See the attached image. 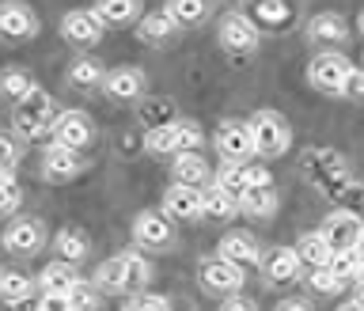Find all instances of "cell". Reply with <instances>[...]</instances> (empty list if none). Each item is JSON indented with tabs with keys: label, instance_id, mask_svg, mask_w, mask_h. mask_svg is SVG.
Listing matches in <instances>:
<instances>
[{
	"label": "cell",
	"instance_id": "6da1fadb",
	"mask_svg": "<svg viewBox=\"0 0 364 311\" xmlns=\"http://www.w3.org/2000/svg\"><path fill=\"white\" fill-rule=\"evenodd\" d=\"M247 125H250V141H255V156L277 159V156L289 152L292 130H289V122H284L277 110H258V114H250Z\"/></svg>",
	"mask_w": 364,
	"mask_h": 311
},
{
	"label": "cell",
	"instance_id": "7a4b0ae2",
	"mask_svg": "<svg viewBox=\"0 0 364 311\" xmlns=\"http://www.w3.org/2000/svg\"><path fill=\"white\" fill-rule=\"evenodd\" d=\"M57 118H61V110H57V102L46 95V91H31L23 102H16V130L23 137H31V141L53 133Z\"/></svg>",
	"mask_w": 364,
	"mask_h": 311
},
{
	"label": "cell",
	"instance_id": "3957f363",
	"mask_svg": "<svg viewBox=\"0 0 364 311\" xmlns=\"http://www.w3.org/2000/svg\"><path fill=\"white\" fill-rule=\"evenodd\" d=\"M307 175H311V182L318 190L334 198V194L353 179V171H349V164L338 152H330V148H315V152L307 156Z\"/></svg>",
	"mask_w": 364,
	"mask_h": 311
},
{
	"label": "cell",
	"instance_id": "277c9868",
	"mask_svg": "<svg viewBox=\"0 0 364 311\" xmlns=\"http://www.w3.org/2000/svg\"><path fill=\"white\" fill-rule=\"evenodd\" d=\"M216 38H220V46L228 53H255L258 50V23L243 16V11H228V16L220 19V31H216Z\"/></svg>",
	"mask_w": 364,
	"mask_h": 311
},
{
	"label": "cell",
	"instance_id": "5b68a950",
	"mask_svg": "<svg viewBox=\"0 0 364 311\" xmlns=\"http://www.w3.org/2000/svg\"><path fill=\"white\" fill-rule=\"evenodd\" d=\"M349 73H353L349 57H341V53H334V50L311 57V65H307V80H311L318 91H326V95H341V88H346Z\"/></svg>",
	"mask_w": 364,
	"mask_h": 311
},
{
	"label": "cell",
	"instance_id": "8992f818",
	"mask_svg": "<svg viewBox=\"0 0 364 311\" xmlns=\"http://www.w3.org/2000/svg\"><path fill=\"white\" fill-rule=\"evenodd\" d=\"M323 239L330 243V251H360V236H364V221L357 213H346V209H338V213H330L326 221H323Z\"/></svg>",
	"mask_w": 364,
	"mask_h": 311
},
{
	"label": "cell",
	"instance_id": "52a82bcc",
	"mask_svg": "<svg viewBox=\"0 0 364 311\" xmlns=\"http://www.w3.org/2000/svg\"><path fill=\"white\" fill-rule=\"evenodd\" d=\"M216 152L224 156V164L247 167V159L255 156V141H250V125L247 122H224L216 130Z\"/></svg>",
	"mask_w": 364,
	"mask_h": 311
},
{
	"label": "cell",
	"instance_id": "ba28073f",
	"mask_svg": "<svg viewBox=\"0 0 364 311\" xmlns=\"http://www.w3.org/2000/svg\"><path fill=\"white\" fill-rule=\"evenodd\" d=\"M133 239H136V247H144V251H167L171 239H175V232H171V216L144 209L133 221Z\"/></svg>",
	"mask_w": 364,
	"mask_h": 311
},
{
	"label": "cell",
	"instance_id": "9c48e42d",
	"mask_svg": "<svg viewBox=\"0 0 364 311\" xmlns=\"http://www.w3.org/2000/svg\"><path fill=\"white\" fill-rule=\"evenodd\" d=\"M91 137H95V125H91L84 110H61V118L53 125V144L80 152L84 144H91Z\"/></svg>",
	"mask_w": 364,
	"mask_h": 311
},
{
	"label": "cell",
	"instance_id": "30bf717a",
	"mask_svg": "<svg viewBox=\"0 0 364 311\" xmlns=\"http://www.w3.org/2000/svg\"><path fill=\"white\" fill-rule=\"evenodd\" d=\"M164 213L171 216V221H182V224H190V221H201L205 216V190H193V186H171L164 194Z\"/></svg>",
	"mask_w": 364,
	"mask_h": 311
},
{
	"label": "cell",
	"instance_id": "8fae6325",
	"mask_svg": "<svg viewBox=\"0 0 364 311\" xmlns=\"http://www.w3.org/2000/svg\"><path fill=\"white\" fill-rule=\"evenodd\" d=\"M102 27H107V23L99 19L95 8H76L61 19V34L73 46H95L102 38Z\"/></svg>",
	"mask_w": 364,
	"mask_h": 311
},
{
	"label": "cell",
	"instance_id": "7c38bea8",
	"mask_svg": "<svg viewBox=\"0 0 364 311\" xmlns=\"http://www.w3.org/2000/svg\"><path fill=\"white\" fill-rule=\"evenodd\" d=\"M38 34V16L11 0V4H0V38H11V42H23V38H34Z\"/></svg>",
	"mask_w": 364,
	"mask_h": 311
},
{
	"label": "cell",
	"instance_id": "4fadbf2b",
	"mask_svg": "<svg viewBox=\"0 0 364 311\" xmlns=\"http://www.w3.org/2000/svg\"><path fill=\"white\" fill-rule=\"evenodd\" d=\"M201 285L209 292H239L243 289V266L228 258H209L201 262Z\"/></svg>",
	"mask_w": 364,
	"mask_h": 311
},
{
	"label": "cell",
	"instance_id": "5bb4252c",
	"mask_svg": "<svg viewBox=\"0 0 364 311\" xmlns=\"http://www.w3.org/2000/svg\"><path fill=\"white\" fill-rule=\"evenodd\" d=\"M4 247L11 251V255H38V251L46 247V228L42 221H16L4 232Z\"/></svg>",
	"mask_w": 364,
	"mask_h": 311
},
{
	"label": "cell",
	"instance_id": "9a60e30c",
	"mask_svg": "<svg viewBox=\"0 0 364 311\" xmlns=\"http://www.w3.org/2000/svg\"><path fill=\"white\" fill-rule=\"evenodd\" d=\"M80 167H84V159H80V152H73V148L53 144V148H46V152H42V175L50 179V182L76 179Z\"/></svg>",
	"mask_w": 364,
	"mask_h": 311
},
{
	"label": "cell",
	"instance_id": "2e32d148",
	"mask_svg": "<svg viewBox=\"0 0 364 311\" xmlns=\"http://www.w3.org/2000/svg\"><path fill=\"white\" fill-rule=\"evenodd\" d=\"M262 270L269 285H289L300 278V255L292 247H273L269 255H262Z\"/></svg>",
	"mask_w": 364,
	"mask_h": 311
},
{
	"label": "cell",
	"instance_id": "e0dca14e",
	"mask_svg": "<svg viewBox=\"0 0 364 311\" xmlns=\"http://www.w3.org/2000/svg\"><path fill=\"white\" fill-rule=\"evenodd\" d=\"M220 258L235 262V266H255V262H262V247L250 232H228L220 239Z\"/></svg>",
	"mask_w": 364,
	"mask_h": 311
},
{
	"label": "cell",
	"instance_id": "ac0fdd59",
	"mask_svg": "<svg viewBox=\"0 0 364 311\" xmlns=\"http://www.w3.org/2000/svg\"><path fill=\"white\" fill-rule=\"evenodd\" d=\"M107 95L110 99H122V102H129V99H141V91H144V73L141 68H110L107 73Z\"/></svg>",
	"mask_w": 364,
	"mask_h": 311
},
{
	"label": "cell",
	"instance_id": "d6986e66",
	"mask_svg": "<svg viewBox=\"0 0 364 311\" xmlns=\"http://www.w3.org/2000/svg\"><path fill=\"white\" fill-rule=\"evenodd\" d=\"M76 281H80V278H76V266H73V262H61V258H53L50 266L38 273L42 292H53V296H68Z\"/></svg>",
	"mask_w": 364,
	"mask_h": 311
},
{
	"label": "cell",
	"instance_id": "ffe728a7",
	"mask_svg": "<svg viewBox=\"0 0 364 311\" xmlns=\"http://www.w3.org/2000/svg\"><path fill=\"white\" fill-rule=\"evenodd\" d=\"M171 171H175L178 186L201 190V182H209V164H205V156H198V152H178L175 164H171Z\"/></svg>",
	"mask_w": 364,
	"mask_h": 311
},
{
	"label": "cell",
	"instance_id": "44dd1931",
	"mask_svg": "<svg viewBox=\"0 0 364 311\" xmlns=\"http://www.w3.org/2000/svg\"><path fill=\"white\" fill-rule=\"evenodd\" d=\"M53 251H57V258L61 262H84L87 258V251H91V243H87V236L80 232V228H61V232L53 236Z\"/></svg>",
	"mask_w": 364,
	"mask_h": 311
},
{
	"label": "cell",
	"instance_id": "7402d4cb",
	"mask_svg": "<svg viewBox=\"0 0 364 311\" xmlns=\"http://www.w3.org/2000/svg\"><path fill=\"white\" fill-rule=\"evenodd\" d=\"M296 255H300V262H307V266H330V255H334V251H330V243L323 239V232H304L300 239H296Z\"/></svg>",
	"mask_w": 364,
	"mask_h": 311
},
{
	"label": "cell",
	"instance_id": "603a6c76",
	"mask_svg": "<svg viewBox=\"0 0 364 311\" xmlns=\"http://www.w3.org/2000/svg\"><path fill=\"white\" fill-rule=\"evenodd\" d=\"M95 289H99V292H129V278H125L122 255L99 262V270H95Z\"/></svg>",
	"mask_w": 364,
	"mask_h": 311
},
{
	"label": "cell",
	"instance_id": "cb8c5ba5",
	"mask_svg": "<svg viewBox=\"0 0 364 311\" xmlns=\"http://www.w3.org/2000/svg\"><path fill=\"white\" fill-rule=\"evenodd\" d=\"M239 209H243L247 216H273L277 213V190L269 186H247V194L239 198Z\"/></svg>",
	"mask_w": 364,
	"mask_h": 311
},
{
	"label": "cell",
	"instance_id": "d4e9b609",
	"mask_svg": "<svg viewBox=\"0 0 364 311\" xmlns=\"http://www.w3.org/2000/svg\"><path fill=\"white\" fill-rule=\"evenodd\" d=\"M68 84L80 88V91H91V88L107 84V73H102V65L91 61V57H76L73 68H68Z\"/></svg>",
	"mask_w": 364,
	"mask_h": 311
},
{
	"label": "cell",
	"instance_id": "484cf974",
	"mask_svg": "<svg viewBox=\"0 0 364 311\" xmlns=\"http://www.w3.org/2000/svg\"><path fill=\"white\" fill-rule=\"evenodd\" d=\"M175 19L167 16V11H148V16H141V27H136V34H141V42H167L171 34H175Z\"/></svg>",
	"mask_w": 364,
	"mask_h": 311
},
{
	"label": "cell",
	"instance_id": "4316f807",
	"mask_svg": "<svg viewBox=\"0 0 364 311\" xmlns=\"http://www.w3.org/2000/svg\"><path fill=\"white\" fill-rule=\"evenodd\" d=\"M27 296H31V278H27V273L0 266V300L16 307V304L27 300Z\"/></svg>",
	"mask_w": 364,
	"mask_h": 311
},
{
	"label": "cell",
	"instance_id": "83f0119b",
	"mask_svg": "<svg viewBox=\"0 0 364 311\" xmlns=\"http://www.w3.org/2000/svg\"><path fill=\"white\" fill-rule=\"evenodd\" d=\"M31 91H38V84L31 80V73H23V68H8V73H0V95H4V99L23 102Z\"/></svg>",
	"mask_w": 364,
	"mask_h": 311
},
{
	"label": "cell",
	"instance_id": "f1b7e54d",
	"mask_svg": "<svg viewBox=\"0 0 364 311\" xmlns=\"http://www.w3.org/2000/svg\"><path fill=\"white\" fill-rule=\"evenodd\" d=\"M307 31H311V38H318V42H346V38H349L346 19L334 16V11H323V16H315Z\"/></svg>",
	"mask_w": 364,
	"mask_h": 311
},
{
	"label": "cell",
	"instance_id": "f546056e",
	"mask_svg": "<svg viewBox=\"0 0 364 311\" xmlns=\"http://www.w3.org/2000/svg\"><path fill=\"white\" fill-rule=\"evenodd\" d=\"M141 122L148 125V130H159V125L178 122L175 118V102H171V99H148V102H141Z\"/></svg>",
	"mask_w": 364,
	"mask_h": 311
},
{
	"label": "cell",
	"instance_id": "4dcf8cb0",
	"mask_svg": "<svg viewBox=\"0 0 364 311\" xmlns=\"http://www.w3.org/2000/svg\"><path fill=\"white\" fill-rule=\"evenodd\" d=\"M213 186L224 190L228 198L239 201V198L247 194V175H243V167H239V164H224L220 171H216V182H213Z\"/></svg>",
	"mask_w": 364,
	"mask_h": 311
},
{
	"label": "cell",
	"instance_id": "1f68e13d",
	"mask_svg": "<svg viewBox=\"0 0 364 311\" xmlns=\"http://www.w3.org/2000/svg\"><path fill=\"white\" fill-rule=\"evenodd\" d=\"M239 213V201L228 198L224 190L216 186H205V216H213V221H228V216Z\"/></svg>",
	"mask_w": 364,
	"mask_h": 311
},
{
	"label": "cell",
	"instance_id": "d6a6232c",
	"mask_svg": "<svg viewBox=\"0 0 364 311\" xmlns=\"http://www.w3.org/2000/svg\"><path fill=\"white\" fill-rule=\"evenodd\" d=\"M122 262H125V278H129V292H141L152 281V266L136 251H122Z\"/></svg>",
	"mask_w": 364,
	"mask_h": 311
},
{
	"label": "cell",
	"instance_id": "836d02e7",
	"mask_svg": "<svg viewBox=\"0 0 364 311\" xmlns=\"http://www.w3.org/2000/svg\"><path fill=\"white\" fill-rule=\"evenodd\" d=\"M102 23H129L141 16V4L136 0H102V4L95 8Z\"/></svg>",
	"mask_w": 364,
	"mask_h": 311
},
{
	"label": "cell",
	"instance_id": "e575fe53",
	"mask_svg": "<svg viewBox=\"0 0 364 311\" xmlns=\"http://www.w3.org/2000/svg\"><path fill=\"white\" fill-rule=\"evenodd\" d=\"M144 148H148V152H156V156H167V152L178 156L175 122H171V125H159V130H148V133H144Z\"/></svg>",
	"mask_w": 364,
	"mask_h": 311
},
{
	"label": "cell",
	"instance_id": "d590c367",
	"mask_svg": "<svg viewBox=\"0 0 364 311\" xmlns=\"http://www.w3.org/2000/svg\"><path fill=\"white\" fill-rule=\"evenodd\" d=\"M171 19H175V27H186V23H198V19H205V8L201 0H171V4L164 8Z\"/></svg>",
	"mask_w": 364,
	"mask_h": 311
},
{
	"label": "cell",
	"instance_id": "8d00e7d4",
	"mask_svg": "<svg viewBox=\"0 0 364 311\" xmlns=\"http://www.w3.org/2000/svg\"><path fill=\"white\" fill-rule=\"evenodd\" d=\"M175 137H178V152H198L201 141H205L201 125H198V122H190V118L175 122Z\"/></svg>",
	"mask_w": 364,
	"mask_h": 311
},
{
	"label": "cell",
	"instance_id": "74e56055",
	"mask_svg": "<svg viewBox=\"0 0 364 311\" xmlns=\"http://www.w3.org/2000/svg\"><path fill=\"white\" fill-rule=\"evenodd\" d=\"M360 258H364L360 251H338V255H330V270H334L341 281H353L360 270Z\"/></svg>",
	"mask_w": 364,
	"mask_h": 311
},
{
	"label": "cell",
	"instance_id": "f35d334b",
	"mask_svg": "<svg viewBox=\"0 0 364 311\" xmlns=\"http://www.w3.org/2000/svg\"><path fill=\"white\" fill-rule=\"evenodd\" d=\"M68 304H73V311H95L99 307V289L91 281H76L73 292H68Z\"/></svg>",
	"mask_w": 364,
	"mask_h": 311
},
{
	"label": "cell",
	"instance_id": "ab89813d",
	"mask_svg": "<svg viewBox=\"0 0 364 311\" xmlns=\"http://www.w3.org/2000/svg\"><path fill=\"white\" fill-rule=\"evenodd\" d=\"M334 201H338L346 213H360V209H364V182L349 179L346 186H341V190L334 194Z\"/></svg>",
	"mask_w": 364,
	"mask_h": 311
},
{
	"label": "cell",
	"instance_id": "60d3db41",
	"mask_svg": "<svg viewBox=\"0 0 364 311\" xmlns=\"http://www.w3.org/2000/svg\"><path fill=\"white\" fill-rule=\"evenodd\" d=\"M311 289L323 292V296H334V292L346 289V281H341L330 266H318V270H311Z\"/></svg>",
	"mask_w": 364,
	"mask_h": 311
},
{
	"label": "cell",
	"instance_id": "b9f144b4",
	"mask_svg": "<svg viewBox=\"0 0 364 311\" xmlns=\"http://www.w3.org/2000/svg\"><path fill=\"white\" fill-rule=\"evenodd\" d=\"M125 311H175V307H171V300L159 292H136L133 300L125 304Z\"/></svg>",
	"mask_w": 364,
	"mask_h": 311
},
{
	"label": "cell",
	"instance_id": "7bdbcfd3",
	"mask_svg": "<svg viewBox=\"0 0 364 311\" xmlns=\"http://www.w3.org/2000/svg\"><path fill=\"white\" fill-rule=\"evenodd\" d=\"M23 205V190H19V182L11 179V182H4L0 186V216H11Z\"/></svg>",
	"mask_w": 364,
	"mask_h": 311
},
{
	"label": "cell",
	"instance_id": "ee69618b",
	"mask_svg": "<svg viewBox=\"0 0 364 311\" xmlns=\"http://www.w3.org/2000/svg\"><path fill=\"white\" fill-rule=\"evenodd\" d=\"M16 164H19V144H16V137L0 130V167H4V171H11Z\"/></svg>",
	"mask_w": 364,
	"mask_h": 311
},
{
	"label": "cell",
	"instance_id": "f6af8a7d",
	"mask_svg": "<svg viewBox=\"0 0 364 311\" xmlns=\"http://www.w3.org/2000/svg\"><path fill=\"white\" fill-rule=\"evenodd\" d=\"M341 95H346V99H364V68H353L349 80H346V88H341Z\"/></svg>",
	"mask_w": 364,
	"mask_h": 311
},
{
	"label": "cell",
	"instance_id": "bcb514c9",
	"mask_svg": "<svg viewBox=\"0 0 364 311\" xmlns=\"http://www.w3.org/2000/svg\"><path fill=\"white\" fill-rule=\"evenodd\" d=\"M38 311H73V304H68V296H53V292H42V300H38Z\"/></svg>",
	"mask_w": 364,
	"mask_h": 311
},
{
	"label": "cell",
	"instance_id": "7dc6e473",
	"mask_svg": "<svg viewBox=\"0 0 364 311\" xmlns=\"http://www.w3.org/2000/svg\"><path fill=\"white\" fill-rule=\"evenodd\" d=\"M243 175H247V186H269V171L266 167H243Z\"/></svg>",
	"mask_w": 364,
	"mask_h": 311
},
{
	"label": "cell",
	"instance_id": "c3c4849f",
	"mask_svg": "<svg viewBox=\"0 0 364 311\" xmlns=\"http://www.w3.org/2000/svg\"><path fill=\"white\" fill-rule=\"evenodd\" d=\"M258 16L262 19H289V8H284V4H262Z\"/></svg>",
	"mask_w": 364,
	"mask_h": 311
},
{
	"label": "cell",
	"instance_id": "681fc988",
	"mask_svg": "<svg viewBox=\"0 0 364 311\" xmlns=\"http://www.w3.org/2000/svg\"><path fill=\"white\" fill-rule=\"evenodd\" d=\"M220 311H258V307L250 304V300H243V296H232V300H228Z\"/></svg>",
	"mask_w": 364,
	"mask_h": 311
},
{
	"label": "cell",
	"instance_id": "f907efd6",
	"mask_svg": "<svg viewBox=\"0 0 364 311\" xmlns=\"http://www.w3.org/2000/svg\"><path fill=\"white\" fill-rule=\"evenodd\" d=\"M277 311H311V304L300 300V296H292V300H281V304H277Z\"/></svg>",
	"mask_w": 364,
	"mask_h": 311
},
{
	"label": "cell",
	"instance_id": "816d5d0a",
	"mask_svg": "<svg viewBox=\"0 0 364 311\" xmlns=\"http://www.w3.org/2000/svg\"><path fill=\"white\" fill-rule=\"evenodd\" d=\"M357 307H364V285H357V300H353Z\"/></svg>",
	"mask_w": 364,
	"mask_h": 311
},
{
	"label": "cell",
	"instance_id": "f5cc1de1",
	"mask_svg": "<svg viewBox=\"0 0 364 311\" xmlns=\"http://www.w3.org/2000/svg\"><path fill=\"white\" fill-rule=\"evenodd\" d=\"M4 182H11V171H4V167H0V186H4Z\"/></svg>",
	"mask_w": 364,
	"mask_h": 311
},
{
	"label": "cell",
	"instance_id": "db71d44e",
	"mask_svg": "<svg viewBox=\"0 0 364 311\" xmlns=\"http://www.w3.org/2000/svg\"><path fill=\"white\" fill-rule=\"evenodd\" d=\"M357 285H364V258H360V270H357V278H353Z\"/></svg>",
	"mask_w": 364,
	"mask_h": 311
},
{
	"label": "cell",
	"instance_id": "11a10c76",
	"mask_svg": "<svg viewBox=\"0 0 364 311\" xmlns=\"http://www.w3.org/2000/svg\"><path fill=\"white\" fill-rule=\"evenodd\" d=\"M338 311H364V307H357V304H346V307H338Z\"/></svg>",
	"mask_w": 364,
	"mask_h": 311
},
{
	"label": "cell",
	"instance_id": "9f6ffc18",
	"mask_svg": "<svg viewBox=\"0 0 364 311\" xmlns=\"http://www.w3.org/2000/svg\"><path fill=\"white\" fill-rule=\"evenodd\" d=\"M357 23H360V31H364V11H360V19H357Z\"/></svg>",
	"mask_w": 364,
	"mask_h": 311
},
{
	"label": "cell",
	"instance_id": "6f0895ef",
	"mask_svg": "<svg viewBox=\"0 0 364 311\" xmlns=\"http://www.w3.org/2000/svg\"><path fill=\"white\" fill-rule=\"evenodd\" d=\"M360 255H364V236H360Z\"/></svg>",
	"mask_w": 364,
	"mask_h": 311
}]
</instances>
